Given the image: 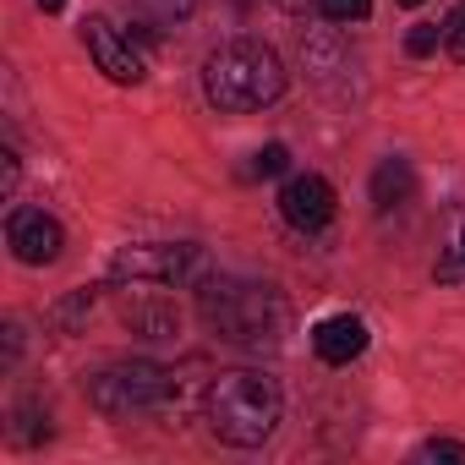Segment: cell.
<instances>
[{"label":"cell","instance_id":"6da1fadb","mask_svg":"<svg viewBox=\"0 0 465 465\" xmlns=\"http://www.w3.org/2000/svg\"><path fill=\"white\" fill-rule=\"evenodd\" d=\"M197 318L230 340V345H247V351H274L291 329V307L274 285L258 280H208L197 291Z\"/></svg>","mask_w":465,"mask_h":465},{"label":"cell","instance_id":"7a4b0ae2","mask_svg":"<svg viewBox=\"0 0 465 465\" xmlns=\"http://www.w3.org/2000/svg\"><path fill=\"white\" fill-rule=\"evenodd\" d=\"M280 411H285V394L274 378L263 372H219L208 383V400H203V416H208V432L230 449H258L274 438L280 427Z\"/></svg>","mask_w":465,"mask_h":465},{"label":"cell","instance_id":"3957f363","mask_svg":"<svg viewBox=\"0 0 465 465\" xmlns=\"http://www.w3.org/2000/svg\"><path fill=\"white\" fill-rule=\"evenodd\" d=\"M203 88L224 115H247V110H263V104H274L285 94V66L258 39H230V45H219L208 55Z\"/></svg>","mask_w":465,"mask_h":465},{"label":"cell","instance_id":"277c9868","mask_svg":"<svg viewBox=\"0 0 465 465\" xmlns=\"http://www.w3.org/2000/svg\"><path fill=\"white\" fill-rule=\"evenodd\" d=\"M175 400V378L159 361H115L88 378V405L99 416H148Z\"/></svg>","mask_w":465,"mask_h":465},{"label":"cell","instance_id":"5b68a950","mask_svg":"<svg viewBox=\"0 0 465 465\" xmlns=\"http://www.w3.org/2000/svg\"><path fill=\"white\" fill-rule=\"evenodd\" d=\"M203 274V247L186 242H148V247H121L110 263V280L132 285H186Z\"/></svg>","mask_w":465,"mask_h":465},{"label":"cell","instance_id":"8992f818","mask_svg":"<svg viewBox=\"0 0 465 465\" xmlns=\"http://www.w3.org/2000/svg\"><path fill=\"white\" fill-rule=\"evenodd\" d=\"M83 45H88L94 66H99L110 83H121V88H137V83L148 77L143 55L132 50V39H126V34L110 23V17H88V23H83Z\"/></svg>","mask_w":465,"mask_h":465},{"label":"cell","instance_id":"52a82bcc","mask_svg":"<svg viewBox=\"0 0 465 465\" xmlns=\"http://www.w3.org/2000/svg\"><path fill=\"white\" fill-rule=\"evenodd\" d=\"M6 242H12V252H17L28 269H45V263H55V258H61V247H66L61 224H55L45 208H28V203L6 213Z\"/></svg>","mask_w":465,"mask_h":465},{"label":"cell","instance_id":"ba28073f","mask_svg":"<svg viewBox=\"0 0 465 465\" xmlns=\"http://www.w3.org/2000/svg\"><path fill=\"white\" fill-rule=\"evenodd\" d=\"M280 213H285V224L312 236V230H323L334 219V186L323 175H291L285 192H280Z\"/></svg>","mask_w":465,"mask_h":465},{"label":"cell","instance_id":"9c48e42d","mask_svg":"<svg viewBox=\"0 0 465 465\" xmlns=\"http://www.w3.org/2000/svg\"><path fill=\"white\" fill-rule=\"evenodd\" d=\"M312 351H318V361H329V367H351V361L367 351V323H361L356 312H334V318H323V323L312 329Z\"/></svg>","mask_w":465,"mask_h":465},{"label":"cell","instance_id":"30bf717a","mask_svg":"<svg viewBox=\"0 0 465 465\" xmlns=\"http://www.w3.org/2000/svg\"><path fill=\"white\" fill-rule=\"evenodd\" d=\"M126 329L143 334V340H175L181 334V312L159 296H132L126 302Z\"/></svg>","mask_w":465,"mask_h":465},{"label":"cell","instance_id":"8fae6325","mask_svg":"<svg viewBox=\"0 0 465 465\" xmlns=\"http://www.w3.org/2000/svg\"><path fill=\"white\" fill-rule=\"evenodd\" d=\"M411 192H416L411 159H383V164L372 170V203H378V208H394V203H405Z\"/></svg>","mask_w":465,"mask_h":465},{"label":"cell","instance_id":"7c38bea8","mask_svg":"<svg viewBox=\"0 0 465 465\" xmlns=\"http://www.w3.org/2000/svg\"><path fill=\"white\" fill-rule=\"evenodd\" d=\"M88 312H94V291H72L66 302H55V307H50V323L72 334V329H77V323H83Z\"/></svg>","mask_w":465,"mask_h":465},{"label":"cell","instance_id":"4fadbf2b","mask_svg":"<svg viewBox=\"0 0 465 465\" xmlns=\"http://www.w3.org/2000/svg\"><path fill=\"white\" fill-rule=\"evenodd\" d=\"M318 12H323L329 23H361V17L372 12V0H318Z\"/></svg>","mask_w":465,"mask_h":465},{"label":"cell","instance_id":"5bb4252c","mask_svg":"<svg viewBox=\"0 0 465 465\" xmlns=\"http://www.w3.org/2000/svg\"><path fill=\"white\" fill-rule=\"evenodd\" d=\"M443 285H454V280H465V230H460V236H454V247L438 258V269H432Z\"/></svg>","mask_w":465,"mask_h":465},{"label":"cell","instance_id":"9a60e30c","mask_svg":"<svg viewBox=\"0 0 465 465\" xmlns=\"http://www.w3.org/2000/svg\"><path fill=\"white\" fill-rule=\"evenodd\" d=\"M438 45H443V28H432V23H416V28L405 34V50H411L416 61H421V55H432Z\"/></svg>","mask_w":465,"mask_h":465},{"label":"cell","instance_id":"2e32d148","mask_svg":"<svg viewBox=\"0 0 465 465\" xmlns=\"http://www.w3.org/2000/svg\"><path fill=\"white\" fill-rule=\"evenodd\" d=\"M252 170H258V175H285V170H291V148H285V143H269V148H258Z\"/></svg>","mask_w":465,"mask_h":465},{"label":"cell","instance_id":"e0dca14e","mask_svg":"<svg viewBox=\"0 0 465 465\" xmlns=\"http://www.w3.org/2000/svg\"><path fill=\"white\" fill-rule=\"evenodd\" d=\"M443 50H449V61H465V6L449 12V23H443Z\"/></svg>","mask_w":465,"mask_h":465},{"label":"cell","instance_id":"ac0fdd59","mask_svg":"<svg viewBox=\"0 0 465 465\" xmlns=\"http://www.w3.org/2000/svg\"><path fill=\"white\" fill-rule=\"evenodd\" d=\"M416 460H421V465H432V460H465V443H454V438H427V443L416 449Z\"/></svg>","mask_w":465,"mask_h":465},{"label":"cell","instance_id":"d6986e66","mask_svg":"<svg viewBox=\"0 0 465 465\" xmlns=\"http://www.w3.org/2000/svg\"><path fill=\"white\" fill-rule=\"evenodd\" d=\"M153 6H159V12H170V17H186L197 0H153Z\"/></svg>","mask_w":465,"mask_h":465},{"label":"cell","instance_id":"ffe728a7","mask_svg":"<svg viewBox=\"0 0 465 465\" xmlns=\"http://www.w3.org/2000/svg\"><path fill=\"white\" fill-rule=\"evenodd\" d=\"M0 181H6V192L17 186V153H6V164H0Z\"/></svg>","mask_w":465,"mask_h":465},{"label":"cell","instance_id":"44dd1931","mask_svg":"<svg viewBox=\"0 0 465 465\" xmlns=\"http://www.w3.org/2000/svg\"><path fill=\"white\" fill-rule=\"evenodd\" d=\"M274 6H285V12H302V6H307V0H274Z\"/></svg>","mask_w":465,"mask_h":465},{"label":"cell","instance_id":"7402d4cb","mask_svg":"<svg viewBox=\"0 0 465 465\" xmlns=\"http://www.w3.org/2000/svg\"><path fill=\"white\" fill-rule=\"evenodd\" d=\"M66 6V0H39V12H61Z\"/></svg>","mask_w":465,"mask_h":465},{"label":"cell","instance_id":"603a6c76","mask_svg":"<svg viewBox=\"0 0 465 465\" xmlns=\"http://www.w3.org/2000/svg\"><path fill=\"white\" fill-rule=\"evenodd\" d=\"M400 6H421V0H400Z\"/></svg>","mask_w":465,"mask_h":465}]
</instances>
